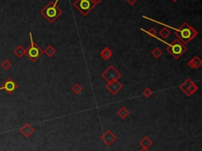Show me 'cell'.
Listing matches in <instances>:
<instances>
[{
    "mask_svg": "<svg viewBox=\"0 0 202 151\" xmlns=\"http://www.w3.org/2000/svg\"><path fill=\"white\" fill-rule=\"evenodd\" d=\"M140 151H149V150H148V149L144 148V147H142V148H141L140 150Z\"/></svg>",
    "mask_w": 202,
    "mask_h": 151,
    "instance_id": "484cf974",
    "label": "cell"
},
{
    "mask_svg": "<svg viewBox=\"0 0 202 151\" xmlns=\"http://www.w3.org/2000/svg\"><path fill=\"white\" fill-rule=\"evenodd\" d=\"M29 37H30V45L27 49H25V55L32 62H36L43 55L44 51L35 43L31 32L29 33Z\"/></svg>",
    "mask_w": 202,
    "mask_h": 151,
    "instance_id": "277c9868",
    "label": "cell"
},
{
    "mask_svg": "<svg viewBox=\"0 0 202 151\" xmlns=\"http://www.w3.org/2000/svg\"><path fill=\"white\" fill-rule=\"evenodd\" d=\"M166 44H168L166 50L168 51V53L171 54L175 60H178L187 50L186 45L182 44L178 39L174 40L171 44H168V43H166Z\"/></svg>",
    "mask_w": 202,
    "mask_h": 151,
    "instance_id": "3957f363",
    "label": "cell"
},
{
    "mask_svg": "<svg viewBox=\"0 0 202 151\" xmlns=\"http://www.w3.org/2000/svg\"><path fill=\"white\" fill-rule=\"evenodd\" d=\"M44 52L46 54L48 57H52L56 53V50L51 45H48V46L44 49Z\"/></svg>",
    "mask_w": 202,
    "mask_h": 151,
    "instance_id": "e0dca14e",
    "label": "cell"
},
{
    "mask_svg": "<svg viewBox=\"0 0 202 151\" xmlns=\"http://www.w3.org/2000/svg\"><path fill=\"white\" fill-rule=\"evenodd\" d=\"M1 66H2V67H3L4 70H8L9 68L11 67L12 63H10L8 60H3V63H1Z\"/></svg>",
    "mask_w": 202,
    "mask_h": 151,
    "instance_id": "7402d4cb",
    "label": "cell"
},
{
    "mask_svg": "<svg viewBox=\"0 0 202 151\" xmlns=\"http://www.w3.org/2000/svg\"><path fill=\"white\" fill-rule=\"evenodd\" d=\"M17 88H18V85L14 82V81L11 79H8L6 82H4L3 86L0 87V90L4 89V90H6L7 93L11 94Z\"/></svg>",
    "mask_w": 202,
    "mask_h": 151,
    "instance_id": "9c48e42d",
    "label": "cell"
},
{
    "mask_svg": "<svg viewBox=\"0 0 202 151\" xmlns=\"http://www.w3.org/2000/svg\"><path fill=\"white\" fill-rule=\"evenodd\" d=\"M101 77L108 83V82L116 81L118 79H120L122 77V74L118 72V70L116 69L115 66L111 65L101 74Z\"/></svg>",
    "mask_w": 202,
    "mask_h": 151,
    "instance_id": "8992f818",
    "label": "cell"
},
{
    "mask_svg": "<svg viewBox=\"0 0 202 151\" xmlns=\"http://www.w3.org/2000/svg\"><path fill=\"white\" fill-rule=\"evenodd\" d=\"M113 52L111 50V48L108 47H105L100 53V56L102 57L104 60H108L112 56Z\"/></svg>",
    "mask_w": 202,
    "mask_h": 151,
    "instance_id": "4fadbf2b",
    "label": "cell"
},
{
    "mask_svg": "<svg viewBox=\"0 0 202 151\" xmlns=\"http://www.w3.org/2000/svg\"><path fill=\"white\" fill-rule=\"evenodd\" d=\"M171 1H172L173 3H177V2H178V0H171Z\"/></svg>",
    "mask_w": 202,
    "mask_h": 151,
    "instance_id": "4316f807",
    "label": "cell"
},
{
    "mask_svg": "<svg viewBox=\"0 0 202 151\" xmlns=\"http://www.w3.org/2000/svg\"><path fill=\"white\" fill-rule=\"evenodd\" d=\"M151 54H152V56H153L155 57V59H159V58L162 56L163 51H162L159 47H155V48L152 51Z\"/></svg>",
    "mask_w": 202,
    "mask_h": 151,
    "instance_id": "ffe728a7",
    "label": "cell"
},
{
    "mask_svg": "<svg viewBox=\"0 0 202 151\" xmlns=\"http://www.w3.org/2000/svg\"><path fill=\"white\" fill-rule=\"evenodd\" d=\"M14 53L15 54L16 56L18 57V58H22L24 55H25V49L22 47V45H18V46L14 49Z\"/></svg>",
    "mask_w": 202,
    "mask_h": 151,
    "instance_id": "2e32d148",
    "label": "cell"
},
{
    "mask_svg": "<svg viewBox=\"0 0 202 151\" xmlns=\"http://www.w3.org/2000/svg\"><path fill=\"white\" fill-rule=\"evenodd\" d=\"M117 114H118V116L120 117V118H122V120H125V119L130 115V111L128 110L127 108L125 107V106H122V107L118 109Z\"/></svg>",
    "mask_w": 202,
    "mask_h": 151,
    "instance_id": "5bb4252c",
    "label": "cell"
},
{
    "mask_svg": "<svg viewBox=\"0 0 202 151\" xmlns=\"http://www.w3.org/2000/svg\"><path fill=\"white\" fill-rule=\"evenodd\" d=\"M93 2V3L97 6V5H98V4H100L101 2H102L103 0H92Z\"/></svg>",
    "mask_w": 202,
    "mask_h": 151,
    "instance_id": "d4e9b609",
    "label": "cell"
},
{
    "mask_svg": "<svg viewBox=\"0 0 202 151\" xmlns=\"http://www.w3.org/2000/svg\"><path fill=\"white\" fill-rule=\"evenodd\" d=\"M100 139H101V140H103V142H105L106 145L111 146L112 143L115 141L116 136H115L110 130H107V131L101 136Z\"/></svg>",
    "mask_w": 202,
    "mask_h": 151,
    "instance_id": "30bf717a",
    "label": "cell"
},
{
    "mask_svg": "<svg viewBox=\"0 0 202 151\" xmlns=\"http://www.w3.org/2000/svg\"><path fill=\"white\" fill-rule=\"evenodd\" d=\"M179 89L186 95V97H190L198 90V86L192 81V79H186L182 84L179 85Z\"/></svg>",
    "mask_w": 202,
    "mask_h": 151,
    "instance_id": "52a82bcc",
    "label": "cell"
},
{
    "mask_svg": "<svg viewBox=\"0 0 202 151\" xmlns=\"http://www.w3.org/2000/svg\"><path fill=\"white\" fill-rule=\"evenodd\" d=\"M59 0L55 2H49L43 9L41 10V15H43L50 23L55 22L62 14V10L58 7L57 4Z\"/></svg>",
    "mask_w": 202,
    "mask_h": 151,
    "instance_id": "7a4b0ae2",
    "label": "cell"
},
{
    "mask_svg": "<svg viewBox=\"0 0 202 151\" xmlns=\"http://www.w3.org/2000/svg\"><path fill=\"white\" fill-rule=\"evenodd\" d=\"M126 1L130 6H133V5H134V4L137 2V0H126Z\"/></svg>",
    "mask_w": 202,
    "mask_h": 151,
    "instance_id": "cb8c5ba5",
    "label": "cell"
},
{
    "mask_svg": "<svg viewBox=\"0 0 202 151\" xmlns=\"http://www.w3.org/2000/svg\"><path fill=\"white\" fill-rule=\"evenodd\" d=\"M122 87H123V85H122L118 80L113 81V82H108V83L105 85V88L107 89L112 95L117 94L118 93V91H120L122 89Z\"/></svg>",
    "mask_w": 202,
    "mask_h": 151,
    "instance_id": "ba28073f",
    "label": "cell"
},
{
    "mask_svg": "<svg viewBox=\"0 0 202 151\" xmlns=\"http://www.w3.org/2000/svg\"><path fill=\"white\" fill-rule=\"evenodd\" d=\"M159 34L160 35L161 37H163L165 40V39H167L171 35V31L167 27H163L160 31L159 32Z\"/></svg>",
    "mask_w": 202,
    "mask_h": 151,
    "instance_id": "ac0fdd59",
    "label": "cell"
},
{
    "mask_svg": "<svg viewBox=\"0 0 202 151\" xmlns=\"http://www.w3.org/2000/svg\"><path fill=\"white\" fill-rule=\"evenodd\" d=\"M82 89H82V87L81 86V85L78 84V83L74 84V85H73V87H72V91L74 92L75 94H79V93H81Z\"/></svg>",
    "mask_w": 202,
    "mask_h": 151,
    "instance_id": "44dd1931",
    "label": "cell"
},
{
    "mask_svg": "<svg viewBox=\"0 0 202 151\" xmlns=\"http://www.w3.org/2000/svg\"><path fill=\"white\" fill-rule=\"evenodd\" d=\"M74 6L80 11L82 15L86 16L96 5L92 0H76L74 3Z\"/></svg>",
    "mask_w": 202,
    "mask_h": 151,
    "instance_id": "5b68a950",
    "label": "cell"
},
{
    "mask_svg": "<svg viewBox=\"0 0 202 151\" xmlns=\"http://www.w3.org/2000/svg\"><path fill=\"white\" fill-rule=\"evenodd\" d=\"M171 28L174 30V35L177 37V39L184 44H188L190 41H193L198 35V32L187 22H184L179 28H174L171 27Z\"/></svg>",
    "mask_w": 202,
    "mask_h": 151,
    "instance_id": "6da1fadb",
    "label": "cell"
},
{
    "mask_svg": "<svg viewBox=\"0 0 202 151\" xmlns=\"http://www.w3.org/2000/svg\"><path fill=\"white\" fill-rule=\"evenodd\" d=\"M152 144V140H151L149 137H147V136L144 137L143 139H142V140L140 142V145L142 146V147H144V148H146V149H148L149 146H151Z\"/></svg>",
    "mask_w": 202,
    "mask_h": 151,
    "instance_id": "9a60e30c",
    "label": "cell"
},
{
    "mask_svg": "<svg viewBox=\"0 0 202 151\" xmlns=\"http://www.w3.org/2000/svg\"><path fill=\"white\" fill-rule=\"evenodd\" d=\"M141 30L142 31H144L145 33H147L148 35H149L150 37H154L155 38V39H157V31L155 30L154 28H149V30H145V29H143V28H141Z\"/></svg>",
    "mask_w": 202,
    "mask_h": 151,
    "instance_id": "d6986e66",
    "label": "cell"
},
{
    "mask_svg": "<svg viewBox=\"0 0 202 151\" xmlns=\"http://www.w3.org/2000/svg\"><path fill=\"white\" fill-rule=\"evenodd\" d=\"M187 65L190 66V68L192 69H198L200 66L202 65V60H201V58L199 56L193 57L191 60L188 62Z\"/></svg>",
    "mask_w": 202,
    "mask_h": 151,
    "instance_id": "8fae6325",
    "label": "cell"
},
{
    "mask_svg": "<svg viewBox=\"0 0 202 151\" xmlns=\"http://www.w3.org/2000/svg\"><path fill=\"white\" fill-rule=\"evenodd\" d=\"M21 132H22L25 137H29L32 133L34 132V129H33V127H32L30 124L26 123L25 125H24V126L21 128Z\"/></svg>",
    "mask_w": 202,
    "mask_h": 151,
    "instance_id": "7c38bea8",
    "label": "cell"
},
{
    "mask_svg": "<svg viewBox=\"0 0 202 151\" xmlns=\"http://www.w3.org/2000/svg\"><path fill=\"white\" fill-rule=\"evenodd\" d=\"M142 94H143L144 97H145L146 98H149L152 95V89L149 87H147L143 90L142 92Z\"/></svg>",
    "mask_w": 202,
    "mask_h": 151,
    "instance_id": "603a6c76",
    "label": "cell"
}]
</instances>
